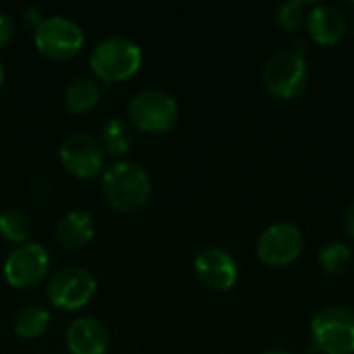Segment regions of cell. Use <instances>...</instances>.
I'll list each match as a JSON object with an SVG mask.
<instances>
[{
    "mask_svg": "<svg viewBox=\"0 0 354 354\" xmlns=\"http://www.w3.org/2000/svg\"><path fill=\"white\" fill-rule=\"evenodd\" d=\"M102 191L108 203L124 214L141 209L151 197V178L147 170L131 160L114 162L104 170Z\"/></svg>",
    "mask_w": 354,
    "mask_h": 354,
    "instance_id": "1",
    "label": "cell"
},
{
    "mask_svg": "<svg viewBox=\"0 0 354 354\" xmlns=\"http://www.w3.org/2000/svg\"><path fill=\"white\" fill-rule=\"evenodd\" d=\"M141 62V46L122 33H110L102 37L89 54V66L104 83H118L133 77Z\"/></svg>",
    "mask_w": 354,
    "mask_h": 354,
    "instance_id": "2",
    "label": "cell"
},
{
    "mask_svg": "<svg viewBox=\"0 0 354 354\" xmlns=\"http://www.w3.org/2000/svg\"><path fill=\"white\" fill-rule=\"evenodd\" d=\"M129 120L147 133H166L170 131L180 116L178 102L172 93L158 87H147L137 91L127 106Z\"/></svg>",
    "mask_w": 354,
    "mask_h": 354,
    "instance_id": "3",
    "label": "cell"
},
{
    "mask_svg": "<svg viewBox=\"0 0 354 354\" xmlns=\"http://www.w3.org/2000/svg\"><path fill=\"white\" fill-rule=\"evenodd\" d=\"M263 83L274 97L295 100L309 85V66L295 50H278L263 66Z\"/></svg>",
    "mask_w": 354,
    "mask_h": 354,
    "instance_id": "4",
    "label": "cell"
},
{
    "mask_svg": "<svg viewBox=\"0 0 354 354\" xmlns=\"http://www.w3.org/2000/svg\"><path fill=\"white\" fill-rule=\"evenodd\" d=\"M313 351L322 354H354V311L326 307L311 319Z\"/></svg>",
    "mask_w": 354,
    "mask_h": 354,
    "instance_id": "5",
    "label": "cell"
},
{
    "mask_svg": "<svg viewBox=\"0 0 354 354\" xmlns=\"http://www.w3.org/2000/svg\"><path fill=\"white\" fill-rule=\"evenodd\" d=\"M33 39L44 56L64 60L75 56L83 48L85 35L77 21L64 15H52L41 19V23L35 27Z\"/></svg>",
    "mask_w": 354,
    "mask_h": 354,
    "instance_id": "6",
    "label": "cell"
},
{
    "mask_svg": "<svg viewBox=\"0 0 354 354\" xmlns=\"http://www.w3.org/2000/svg\"><path fill=\"white\" fill-rule=\"evenodd\" d=\"M97 290V282L91 272L83 268H62L52 274L48 282V299L54 307L77 311L85 307Z\"/></svg>",
    "mask_w": 354,
    "mask_h": 354,
    "instance_id": "7",
    "label": "cell"
},
{
    "mask_svg": "<svg viewBox=\"0 0 354 354\" xmlns=\"http://www.w3.org/2000/svg\"><path fill=\"white\" fill-rule=\"evenodd\" d=\"M50 270V255L39 243H23L12 249L4 261V278L15 288H31L39 284Z\"/></svg>",
    "mask_w": 354,
    "mask_h": 354,
    "instance_id": "8",
    "label": "cell"
},
{
    "mask_svg": "<svg viewBox=\"0 0 354 354\" xmlns=\"http://www.w3.org/2000/svg\"><path fill=\"white\" fill-rule=\"evenodd\" d=\"M58 156H60L62 166L79 178L97 176L100 170L104 168V160H106V151H104L100 139H95L89 133L68 135L60 143Z\"/></svg>",
    "mask_w": 354,
    "mask_h": 354,
    "instance_id": "9",
    "label": "cell"
},
{
    "mask_svg": "<svg viewBox=\"0 0 354 354\" xmlns=\"http://www.w3.org/2000/svg\"><path fill=\"white\" fill-rule=\"evenodd\" d=\"M303 251V234L295 224L268 226L257 241V257L272 268L290 266Z\"/></svg>",
    "mask_w": 354,
    "mask_h": 354,
    "instance_id": "10",
    "label": "cell"
},
{
    "mask_svg": "<svg viewBox=\"0 0 354 354\" xmlns=\"http://www.w3.org/2000/svg\"><path fill=\"white\" fill-rule=\"evenodd\" d=\"M195 274L212 290H230L236 284L239 268L230 253L218 247H207L195 257Z\"/></svg>",
    "mask_w": 354,
    "mask_h": 354,
    "instance_id": "11",
    "label": "cell"
},
{
    "mask_svg": "<svg viewBox=\"0 0 354 354\" xmlns=\"http://www.w3.org/2000/svg\"><path fill=\"white\" fill-rule=\"evenodd\" d=\"M110 344L108 330L93 317H77L66 330V346L71 354H106Z\"/></svg>",
    "mask_w": 354,
    "mask_h": 354,
    "instance_id": "12",
    "label": "cell"
},
{
    "mask_svg": "<svg viewBox=\"0 0 354 354\" xmlns=\"http://www.w3.org/2000/svg\"><path fill=\"white\" fill-rule=\"evenodd\" d=\"M307 31L319 46H336L346 33L344 15L328 4H317L307 15Z\"/></svg>",
    "mask_w": 354,
    "mask_h": 354,
    "instance_id": "13",
    "label": "cell"
},
{
    "mask_svg": "<svg viewBox=\"0 0 354 354\" xmlns=\"http://www.w3.org/2000/svg\"><path fill=\"white\" fill-rule=\"evenodd\" d=\"M93 218L85 209H71L56 226V239L64 249H81L93 239Z\"/></svg>",
    "mask_w": 354,
    "mask_h": 354,
    "instance_id": "14",
    "label": "cell"
},
{
    "mask_svg": "<svg viewBox=\"0 0 354 354\" xmlns=\"http://www.w3.org/2000/svg\"><path fill=\"white\" fill-rule=\"evenodd\" d=\"M102 89L95 79L89 77H77L73 79L64 89V106L73 114H81L91 110L100 102Z\"/></svg>",
    "mask_w": 354,
    "mask_h": 354,
    "instance_id": "15",
    "label": "cell"
},
{
    "mask_svg": "<svg viewBox=\"0 0 354 354\" xmlns=\"http://www.w3.org/2000/svg\"><path fill=\"white\" fill-rule=\"evenodd\" d=\"M50 324V311L44 305H27L17 311L12 319V330L21 338H37L46 332Z\"/></svg>",
    "mask_w": 354,
    "mask_h": 354,
    "instance_id": "16",
    "label": "cell"
},
{
    "mask_svg": "<svg viewBox=\"0 0 354 354\" xmlns=\"http://www.w3.org/2000/svg\"><path fill=\"white\" fill-rule=\"evenodd\" d=\"M100 143L104 147V151L112 153V156H124L131 145H133V129L124 118H110L104 129H102V137Z\"/></svg>",
    "mask_w": 354,
    "mask_h": 354,
    "instance_id": "17",
    "label": "cell"
},
{
    "mask_svg": "<svg viewBox=\"0 0 354 354\" xmlns=\"http://www.w3.org/2000/svg\"><path fill=\"white\" fill-rule=\"evenodd\" d=\"M0 234L6 241L12 243H27L29 234H31V220L23 209L17 207H8L4 212H0Z\"/></svg>",
    "mask_w": 354,
    "mask_h": 354,
    "instance_id": "18",
    "label": "cell"
},
{
    "mask_svg": "<svg viewBox=\"0 0 354 354\" xmlns=\"http://www.w3.org/2000/svg\"><path fill=\"white\" fill-rule=\"evenodd\" d=\"M317 259H319V266L324 272H328L330 276H342L348 272V268L353 263V253L342 243H330L319 251Z\"/></svg>",
    "mask_w": 354,
    "mask_h": 354,
    "instance_id": "19",
    "label": "cell"
},
{
    "mask_svg": "<svg viewBox=\"0 0 354 354\" xmlns=\"http://www.w3.org/2000/svg\"><path fill=\"white\" fill-rule=\"evenodd\" d=\"M278 25L284 29V31H297L303 23H305V2L301 0H288L284 2L280 8H278Z\"/></svg>",
    "mask_w": 354,
    "mask_h": 354,
    "instance_id": "20",
    "label": "cell"
},
{
    "mask_svg": "<svg viewBox=\"0 0 354 354\" xmlns=\"http://www.w3.org/2000/svg\"><path fill=\"white\" fill-rule=\"evenodd\" d=\"M12 31H15V21L8 12L0 10V48L12 37Z\"/></svg>",
    "mask_w": 354,
    "mask_h": 354,
    "instance_id": "21",
    "label": "cell"
},
{
    "mask_svg": "<svg viewBox=\"0 0 354 354\" xmlns=\"http://www.w3.org/2000/svg\"><path fill=\"white\" fill-rule=\"evenodd\" d=\"M25 21H29V23H35V27L41 23V17H39V10L35 8V6H29L27 10H25Z\"/></svg>",
    "mask_w": 354,
    "mask_h": 354,
    "instance_id": "22",
    "label": "cell"
},
{
    "mask_svg": "<svg viewBox=\"0 0 354 354\" xmlns=\"http://www.w3.org/2000/svg\"><path fill=\"white\" fill-rule=\"evenodd\" d=\"M346 230H348V234L354 239V201L348 205V209H346Z\"/></svg>",
    "mask_w": 354,
    "mask_h": 354,
    "instance_id": "23",
    "label": "cell"
},
{
    "mask_svg": "<svg viewBox=\"0 0 354 354\" xmlns=\"http://www.w3.org/2000/svg\"><path fill=\"white\" fill-rule=\"evenodd\" d=\"M263 354H292V353H288V351H280V348H276V351H268V353H263Z\"/></svg>",
    "mask_w": 354,
    "mask_h": 354,
    "instance_id": "24",
    "label": "cell"
},
{
    "mask_svg": "<svg viewBox=\"0 0 354 354\" xmlns=\"http://www.w3.org/2000/svg\"><path fill=\"white\" fill-rule=\"evenodd\" d=\"M2 81H4V66H2V62H0V85H2Z\"/></svg>",
    "mask_w": 354,
    "mask_h": 354,
    "instance_id": "25",
    "label": "cell"
},
{
    "mask_svg": "<svg viewBox=\"0 0 354 354\" xmlns=\"http://www.w3.org/2000/svg\"><path fill=\"white\" fill-rule=\"evenodd\" d=\"M44 354H50V353H44Z\"/></svg>",
    "mask_w": 354,
    "mask_h": 354,
    "instance_id": "26",
    "label": "cell"
}]
</instances>
